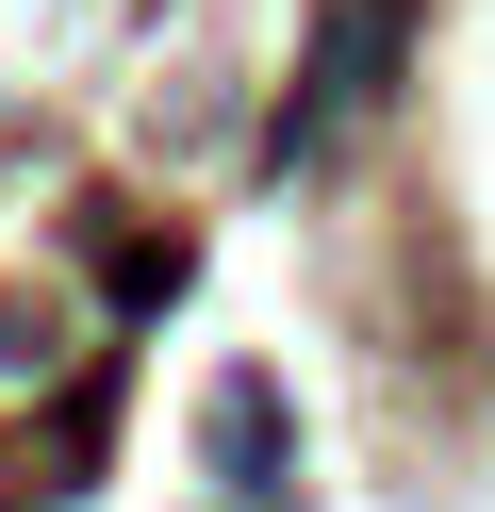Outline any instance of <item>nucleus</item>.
<instances>
[{
	"mask_svg": "<svg viewBox=\"0 0 495 512\" xmlns=\"http://www.w3.org/2000/svg\"><path fill=\"white\" fill-rule=\"evenodd\" d=\"M380 67H396V0H330V34H314V83L281 100V166H314V149L347 133L363 100H380Z\"/></svg>",
	"mask_w": 495,
	"mask_h": 512,
	"instance_id": "obj_1",
	"label": "nucleus"
},
{
	"mask_svg": "<svg viewBox=\"0 0 495 512\" xmlns=\"http://www.w3.org/2000/svg\"><path fill=\"white\" fill-rule=\"evenodd\" d=\"M215 479L231 496H281V397L264 380H215Z\"/></svg>",
	"mask_w": 495,
	"mask_h": 512,
	"instance_id": "obj_2",
	"label": "nucleus"
}]
</instances>
